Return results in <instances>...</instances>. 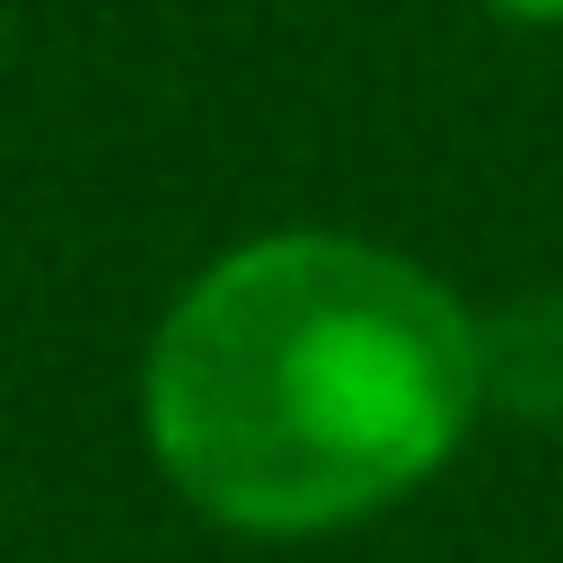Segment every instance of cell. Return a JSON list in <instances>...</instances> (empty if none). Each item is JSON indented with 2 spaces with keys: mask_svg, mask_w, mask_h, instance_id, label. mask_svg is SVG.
<instances>
[{
  "mask_svg": "<svg viewBox=\"0 0 563 563\" xmlns=\"http://www.w3.org/2000/svg\"><path fill=\"white\" fill-rule=\"evenodd\" d=\"M484 413V325L422 264L282 229L220 255L150 334L158 475L238 537H325L422 493Z\"/></svg>",
  "mask_w": 563,
  "mask_h": 563,
  "instance_id": "cell-1",
  "label": "cell"
},
{
  "mask_svg": "<svg viewBox=\"0 0 563 563\" xmlns=\"http://www.w3.org/2000/svg\"><path fill=\"white\" fill-rule=\"evenodd\" d=\"M484 405L563 431V290H528L484 325Z\"/></svg>",
  "mask_w": 563,
  "mask_h": 563,
  "instance_id": "cell-2",
  "label": "cell"
},
{
  "mask_svg": "<svg viewBox=\"0 0 563 563\" xmlns=\"http://www.w3.org/2000/svg\"><path fill=\"white\" fill-rule=\"evenodd\" d=\"M501 18H528V26H545V18H563V0H493Z\"/></svg>",
  "mask_w": 563,
  "mask_h": 563,
  "instance_id": "cell-3",
  "label": "cell"
}]
</instances>
